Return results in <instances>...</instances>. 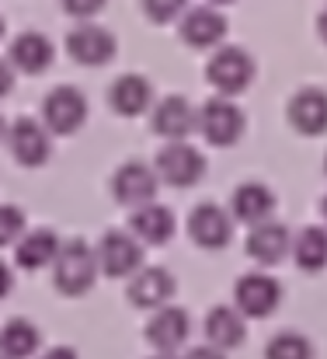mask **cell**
<instances>
[{"mask_svg":"<svg viewBox=\"0 0 327 359\" xmlns=\"http://www.w3.org/2000/svg\"><path fill=\"white\" fill-rule=\"evenodd\" d=\"M244 339H247V328H244V314L237 307L219 304L206 314V342H213L219 349H237Z\"/></svg>","mask_w":327,"mask_h":359,"instance_id":"603a6c76","label":"cell"},{"mask_svg":"<svg viewBox=\"0 0 327 359\" xmlns=\"http://www.w3.org/2000/svg\"><path fill=\"white\" fill-rule=\"evenodd\" d=\"M67 53L81 63V67H105L115 60L118 53V42L109 28L102 25H91V21H81L74 32H67Z\"/></svg>","mask_w":327,"mask_h":359,"instance_id":"30bf717a","label":"cell"},{"mask_svg":"<svg viewBox=\"0 0 327 359\" xmlns=\"http://www.w3.org/2000/svg\"><path fill=\"white\" fill-rule=\"evenodd\" d=\"M286 116H289V126L300 136H321V133H327V91H321V88H300L289 98Z\"/></svg>","mask_w":327,"mask_h":359,"instance_id":"2e32d148","label":"cell"},{"mask_svg":"<svg viewBox=\"0 0 327 359\" xmlns=\"http://www.w3.org/2000/svg\"><path fill=\"white\" fill-rule=\"evenodd\" d=\"M230 213H233L237 224H247V227L265 224L275 213V192L261 182H244L230 196Z\"/></svg>","mask_w":327,"mask_h":359,"instance_id":"ac0fdd59","label":"cell"},{"mask_svg":"<svg viewBox=\"0 0 327 359\" xmlns=\"http://www.w3.org/2000/svg\"><path fill=\"white\" fill-rule=\"evenodd\" d=\"M230 25L226 18L216 11V4H202V7H192L185 11L181 18V39L192 46V49H216L219 42L226 39Z\"/></svg>","mask_w":327,"mask_h":359,"instance_id":"5bb4252c","label":"cell"},{"mask_svg":"<svg viewBox=\"0 0 327 359\" xmlns=\"http://www.w3.org/2000/svg\"><path fill=\"white\" fill-rule=\"evenodd\" d=\"M324 171H327V157H324Z\"/></svg>","mask_w":327,"mask_h":359,"instance_id":"d590c367","label":"cell"},{"mask_svg":"<svg viewBox=\"0 0 327 359\" xmlns=\"http://www.w3.org/2000/svg\"><path fill=\"white\" fill-rule=\"evenodd\" d=\"M157 185H160L157 168H150L143 161H125L111 175V196H115L118 206H129V210H139L146 203H157Z\"/></svg>","mask_w":327,"mask_h":359,"instance_id":"ba28073f","label":"cell"},{"mask_svg":"<svg viewBox=\"0 0 327 359\" xmlns=\"http://www.w3.org/2000/svg\"><path fill=\"white\" fill-rule=\"evenodd\" d=\"M174 297V276L160 265L139 269L136 276H129V304L139 311H160L167 307Z\"/></svg>","mask_w":327,"mask_h":359,"instance_id":"4fadbf2b","label":"cell"},{"mask_svg":"<svg viewBox=\"0 0 327 359\" xmlns=\"http://www.w3.org/2000/svg\"><path fill=\"white\" fill-rule=\"evenodd\" d=\"M265 359H314V342L303 332H279L268 339Z\"/></svg>","mask_w":327,"mask_h":359,"instance_id":"484cf974","label":"cell"},{"mask_svg":"<svg viewBox=\"0 0 327 359\" xmlns=\"http://www.w3.org/2000/svg\"><path fill=\"white\" fill-rule=\"evenodd\" d=\"M153 168H157L160 182H167V185H174V189H188V185L202 182V175H206V157H202V150L192 147L188 140H167V143L160 147Z\"/></svg>","mask_w":327,"mask_h":359,"instance_id":"3957f363","label":"cell"},{"mask_svg":"<svg viewBox=\"0 0 327 359\" xmlns=\"http://www.w3.org/2000/svg\"><path fill=\"white\" fill-rule=\"evenodd\" d=\"M7 150L21 168H42L53 157V129L21 116L7 126Z\"/></svg>","mask_w":327,"mask_h":359,"instance_id":"8992f818","label":"cell"},{"mask_svg":"<svg viewBox=\"0 0 327 359\" xmlns=\"http://www.w3.org/2000/svg\"><path fill=\"white\" fill-rule=\"evenodd\" d=\"M42 359H77V353L70 346H53L49 353H42Z\"/></svg>","mask_w":327,"mask_h":359,"instance_id":"4dcf8cb0","label":"cell"},{"mask_svg":"<svg viewBox=\"0 0 327 359\" xmlns=\"http://www.w3.org/2000/svg\"><path fill=\"white\" fill-rule=\"evenodd\" d=\"M21 238H25V213L18 206H4L0 210V241L7 248H14Z\"/></svg>","mask_w":327,"mask_h":359,"instance_id":"4316f807","label":"cell"},{"mask_svg":"<svg viewBox=\"0 0 327 359\" xmlns=\"http://www.w3.org/2000/svg\"><path fill=\"white\" fill-rule=\"evenodd\" d=\"M39 342H42L39 328H35L32 321H25V318L7 321V325H4V332H0V353H4V359H28V356H35Z\"/></svg>","mask_w":327,"mask_h":359,"instance_id":"d4e9b609","label":"cell"},{"mask_svg":"<svg viewBox=\"0 0 327 359\" xmlns=\"http://www.w3.org/2000/svg\"><path fill=\"white\" fill-rule=\"evenodd\" d=\"M188 0H143V14L153 21V25H167L174 21L181 11H185Z\"/></svg>","mask_w":327,"mask_h":359,"instance_id":"83f0119b","label":"cell"},{"mask_svg":"<svg viewBox=\"0 0 327 359\" xmlns=\"http://www.w3.org/2000/svg\"><path fill=\"white\" fill-rule=\"evenodd\" d=\"M129 231L143 241V244H153V248H157V244H167V241L174 238L178 224H174V213H171L167 206H160V203H146V206L132 210V217H129Z\"/></svg>","mask_w":327,"mask_h":359,"instance_id":"ffe728a7","label":"cell"},{"mask_svg":"<svg viewBox=\"0 0 327 359\" xmlns=\"http://www.w3.org/2000/svg\"><path fill=\"white\" fill-rule=\"evenodd\" d=\"M209 4H216V7H223V4H233V0H209Z\"/></svg>","mask_w":327,"mask_h":359,"instance_id":"836d02e7","label":"cell"},{"mask_svg":"<svg viewBox=\"0 0 327 359\" xmlns=\"http://www.w3.org/2000/svg\"><path fill=\"white\" fill-rule=\"evenodd\" d=\"M223 353H226V349H219V346H213V342H206V346L188 349V353H185V359H226Z\"/></svg>","mask_w":327,"mask_h":359,"instance_id":"f546056e","label":"cell"},{"mask_svg":"<svg viewBox=\"0 0 327 359\" xmlns=\"http://www.w3.org/2000/svg\"><path fill=\"white\" fill-rule=\"evenodd\" d=\"M321 213H324V220H327V196H324V203H321Z\"/></svg>","mask_w":327,"mask_h":359,"instance_id":"e575fe53","label":"cell"},{"mask_svg":"<svg viewBox=\"0 0 327 359\" xmlns=\"http://www.w3.org/2000/svg\"><path fill=\"white\" fill-rule=\"evenodd\" d=\"M153 359H178V356H171V353H157Z\"/></svg>","mask_w":327,"mask_h":359,"instance_id":"d6a6232c","label":"cell"},{"mask_svg":"<svg viewBox=\"0 0 327 359\" xmlns=\"http://www.w3.org/2000/svg\"><path fill=\"white\" fill-rule=\"evenodd\" d=\"M105 4H109V0H63V11H67L70 18H77V21H88V18H95L98 11H105Z\"/></svg>","mask_w":327,"mask_h":359,"instance_id":"f1b7e54d","label":"cell"},{"mask_svg":"<svg viewBox=\"0 0 327 359\" xmlns=\"http://www.w3.org/2000/svg\"><path fill=\"white\" fill-rule=\"evenodd\" d=\"M244 112L230 102V98H209L202 109H199V136L209 143V147H233L240 136H244Z\"/></svg>","mask_w":327,"mask_h":359,"instance_id":"52a82bcc","label":"cell"},{"mask_svg":"<svg viewBox=\"0 0 327 359\" xmlns=\"http://www.w3.org/2000/svg\"><path fill=\"white\" fill-rule=\"evenodd\" d=\"M109 105H111L115 116L136 119V116L150 112V105H153V88H150L146 77L125 74V77H118V81L109 88Z\"/></svg>","mask_w":327,"mask_h":359,"instance_id":"d6986e66","label":"cell"},{"mask_svg":"<svg viewBox=\"0 0 327 359\" xmlns=\"http://www.w3.org/2000/svg\"><path fill=\"white\" fill-rule=\"evenodd\" d=\"M60 248H63V241L56 238V231L39 227V231H28L25 238L14 244V262L21 269H46V265L56 262Z\"/></svg>","mask_w":327,"mask_h":359,"instance_id":"7402d4cb","label":"cell"},{"mask_svg":"<svg viewBox=\"0 0 327 359\" xmlns=\"http://www.w3.org/2000/svg\"><path fill=\"white\" fill-rule=\"evenodd\" d=\"M282 304V283L268 272H247L233 286V307L244 318H272Z\"/></svg>","mask_w":327,"mask_h":359,"instance_id":"5b68a950","label":"cell"},{"mask_svg":"<svg viewBox=\"0 0 327 359\" xmlns=\"http://www.w3.org/2000/svg\"><path fill=\"white\" fill-rule=\"evenodd\" d=\"M98 262L109 279H125L143 269V241L132 231H109L98 241Z\"/></svg>","mask_w":327,"mask_h":359,"instance_id":"9c48e42d","label":"cell"},{"mask_svg":"<svg viewBox=\"0 0 327 359\" xmlns=\"http://www.w3.org/2000/svg\"><path fill=\"white\" fill-rule=\"evenodd\" d=\"M188 332H192V321L181 307L167 304L160 311H153V318L146 321V342L157 349V353H174L188 342Z\"/></svg>","mask_w":327,"mask_h":359,"instance_id":"9a60e30c","label":"cell"},{"mask_svg":"<svg viewBox=\"0 0 327 359\" xmlns=\"http://www.w3.org/2000/svg\"><path fill=\"white\" fill-rule=\"evenodd\" d=\"M42 119L53 129V136H74L88 122V98L74 84H60L42 102Z\"/></svg>","mask_w":327,"mask_h":359,"instance_id":"277c9868","label":"cell"},{"mask_svg":"<svg viewBox=\"0 0 327 359\" xmlns=\"http://www.w3.org/2000/svg\"><path fill=\"white\" fill-rule=\"evenodd\" d=\"M188 234L199 248L206 251H219L230 244V234H233V213L223 210L216 203H199L188 217Z\"/></svg>","mask_w":327,"mask_h":359,"instance_id":"7c38bea8","label":"cell"},{"mask_svg":"<svg viewBox=\"0 0 327 359\" xmlns=\"http://www.w3.org/2000/svg\"><path fill=\"white\" fill-rule=\"evenodd\" d=\"M254 74H258V63H254V56L247 53V49H240V46H223L216 49L213 56H209V63H206V81H209V88L223 95V98H237V95H244L251 84H254Z\"/></svg>","mask_w":327,"mask_h":359,"instance_id":"7a4b0ae2","label":"cell"},{"mask_svg":"<svg viewBox=\"0 0 327 359\" xmlns=\"http://www.w3.org/2000/svg\"><path fill=\"white\" fill-rule=\"evenodd\" d=\"M102 272V262H98V251L88 244V241H67L53 262V283L63 297H84L95 279Z\"/></svg>","mask_w":327,"mask_h":359,"instance_id":"6da1fadb","label":"cell"},{"mask_svg":"<svg viewBox=\"0 0 327 359\" xmlns=\"http://www.w3.org/2000/svg\"><path fill=\"white\" fill-rule=\"evenodd\" d=\"M150 129L164 140H188L192 133H199V112L192 109L188 98L181 95H167L153 105L150 116Z\"/></svg>","mask_w":327,"mask_h":359,"instance_id":"8fae6325","label":"cell"},{"mask_svg":"<svg viewBox=\"0 0 327 359\" xmlns=\"http://www.w3.org/2000/svg\"><path fill=\"white\" fill-rule=\"evenodd\" d=\"M293 234L286 224L279 220H265V224H254L251 234H247V255L258 262V265H279L286 255H293Z\"/></svg>","mask_w":327,"mask_h":359,"instance_id":"e0dca14e","label":"cell"},{"mask_svg":"<svg viewBox=\"0 0 327 359\" xmlns=\"http://www.w3.org/2000/svg\"><path fill=\"white\" fill-rule=\"evenodd\" d=\"M53 56H56V49H53V42H49L42 32H21V35L11 42V49H7V60H11L18 70H25V74H42V70H49V67H53Z\"/></svg>","mask_w":327,"mask_h":359,"instance_id":"44dd1931","label":"cell"},{"mask_svg":"<svg viewBox=\"0 0 327 359\" xmlns=\"http://www.w3.org/2000/svg\"><path fill=\"white\" fill-rule=\"evenodd\" d=\"M317 32H321V39L327 42V7L321 11V18H317Z\"/></svg>","mask_w":327,"mask_h":359,"instance_id":"1f68e13d","label":"cell"},{"mask_svg":"<svg viewBox=\"0 0 327 359\" xmlns=\"http://www.w3.org/2000/svg\"><path fill=\"white\" fill-rule=\"evenodd\" d=\"M293 258L303 272H321L327 265V227L310 224L293 241Z\"/></svg>","mask_w":327,"mask_h":359,"instance_id":"cb8c5ba5","label":"cell"}]
</instances>
